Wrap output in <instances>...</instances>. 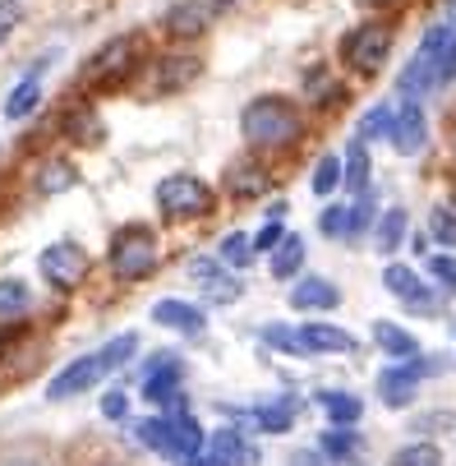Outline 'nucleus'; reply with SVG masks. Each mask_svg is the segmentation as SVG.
I'll return each instance as SVG.
<instances>
[{
  "mask_svg": "<svg viewBox=\"0 0 456 466\" xmlns=\"http://www.w3.org/2000/svg\"><path fill=\"white\" fill-rule=\"evenodd\" d=\"M240 135H244L249 153L277 157V153H286L304 139V111L282 93H258L240 111Z\"/></svg>",
  "mask_w": 456,
  "mask_h": 466,
  "instance_id": "f257e3e1",
  "label": "nucleus"
},
{
  "mask_svg": "<svg viewBox=\"0 0 456 466\" xmlns=\"http://www.w3.org/2000/svg\"><path fill=\"white\" fill-rule=\"evenodd\" d=\"M451 51H456V24L442 19V24H433V28L420 37L411 65L401 70V79H397L401 97H424V93L442 88V60H447Z\"/></svg>",
  "mask_w": 456,
  "mask_h": 466,
  "instance_id": "f03ea898",
  "label": "nucleus"
},
{
  "mask_svg": "<svg viewBox=\"0 0 456 466\" xmlns=\"http://www.w3.org/2000/svg\"><path fill=\"white\" fill-rule=\"evenodd\" d=\"M111 273H115V282H144V278L157 273V236H153V227L134 222V227L115 231V240H111Z\"/></svg>",
  "mask_w": 456,
  "mask_h": 466,
  "instance_id": "7ed1b4c3",
  "label": "nucleus"
},
{
  "mask_svg": "<svg viewBox=\"0 0 456 466\" xmlns=\"http://www.w3.org/2000/svg\"><path fill=\"white\" fill-rule=\"evenodd\" d=\"M139 56H144V37H139V33L111 37V42L84 65V84H88V88H120L129 75H134Z\"/></svg>",
  "mask_w": 456,
  "mask_h": 466,
  "instance_id": "20e7f679",
  "label": "nucleus"
},
{
  "mask_svg": "<svg viewBox=\"0 0 456 466\" xmlns=\"http://www.w3.org/2000/svg\"><path fill=\"white\" fill-rule=\"evenodd\" d=\"M157 208L175 222H189V218H208L213 213V185L189 176V171H175L166 180H157Z\"/></svg>",
  "mask_w": 456,
  "mask_h": 466,
  "instance_id": "39448f33",
  "label": "nucleus"
},
{
  "mask_svg": "<svg viewBox=\"0 0 456 466\" xmlns=\"http://www.w3.org/2000/svg\"><path fill=\"white\" fill-rule=\"evenodd\" d=\"M387 51H392V28H387V24H360L351 37H342L346 65H351L355 75H364V79H373L382 70Z\"/></svg>",
  "mask_w": 456,
  "mask_h": 466,
  "instance_id": "423d86ee",
  "label": "nucleus"
},
{
  "mask_svg": "<svg viewBox=\"0 0 456 466\" xmlns=\"http://www.w3.org/2000/svg\"><path fill=\"white\" fill-rule=\"evenodd\" d=\"M37 268H42V278H46L51 287L74 291V287H84V278H88V268H93V258H88V249L74 245V240H55V245L42 249Z\"/></svg>",
  "mask_w": 456,
  "mask_h": 466,
  "instance_id": "0eeeda50",
  "label": "nucleus"
},
{
  "mask_svg": "<svg viewBox=\"0 0 456 466\" xmlns=\"http://www.w3.org/2000/svg\"><path fill=\"white\" fill-rule=\"evenodd\" d=\"M226 5L231 0H180V5H171L166 10V19H162V28L171 33V37H199V33H208L222 15H226Z\"/></svg>",
  "mask_w": 456,
  "mask_h": 466,
  "instance_id": "6e6552de",
  "label": "nucleus"
},
{
  "mask_svg": "<svg viewBox=\"0 0 456 466\" xmlns=\"http://www.w3.org/2000/svg\"><path fill=\"white\" fill-rule=\"evenodd\" d=\"M144 397L153 407H180L184 402V365L175 360V351H162L148 374H144Z\"/></svg>",
  "mask_w": 456,
  "mask_h": 466,
  "instance_id": "1a4fd4ad",
  "label": "nucleus"
},
{
  "mask_svg": "<svg viewBox=\"0 0 456 466\" xmlns=\"http://www.w3.org/2000/svg\"><path fill=\"white\" fill-rule=\"evenodd\" d=\"M102 379H106V360H102V351H88V356L70 360L46 383V397H51V402H64V397H79V392L97 388Z\"/></svg>",
  "mask_w": 456,
  "mask_h": 466,
  "instance_id": "9d476101",
  "label": "nucleus"
},
{
  "mask_svg": "<svg viewBox=\"0 0 456 466\" xmlns=\"http://www.w3.org/2000/svg\"><path fill=\"white\" fill-rule=\"evenodd\" d=\"M295 416H300V397L282 392L277 402H263L253 411H235V425H249L258 434H286V430H295Z\"/></svg>",
  "mask_w": 456,
  "mask_h": 466,
  "instance_id": "9b49d317",
  "label": "nucleus"
},
{
  "mask_svg": "<svg viewBox=\"0 0 456 466\" xmlns=\"http://www.w3.org/2000/svg\"><path fill=\"white\" fill-rule=\"evenodd\" d=\"M424 144H429V116H424L420 97H406V102L397 106V125H392V148H397L401 157H415V153H420Z\"/></svg>",
  "mask_w": 456,
  "mask_h": 466,
  "instance_id": "f8f14e48",
  "label": "nucleus"
},
{
  "mask_svg": "<svg viewBox=\"0 0 456 466\" xmlns=\"http://www.w3.org/2000/svg\"><path fill=\"white\" fill-rule=\"evenodd\" d=\"M273 185V171L258 162V157H240L226 167V194L235 198V204H249V198H263Z\"/></svg>",
  "mask_w": 456,
  "mask_h": 466,
  "instance_id": "ddd939ff",
  "label": "nucleus"
},
{
  "mask_svg": "<svg viewBox=\"0 0 456 466\" xmlns=\"http://www.w3.org/2000/svg\"><path fill=\"white\" fill-rule=\"evenodd\" d=\"M199 75H203V60H199V56H162L157 70H153V93H157V97H175V93H184Z\"/></svg>",
  "mask_w": 456,
  "mask_h": 466,
  "instance_id": "4468645a",
  "label": "nucleus"
},
{
  "mask_svg": "<svg viewBox=\"0 0 456 466\" xmlns=\"http://www.w3.org/2000/svg\"><path fill=\"white\" fill-rule=\"evenodd\" d=\"M295 332L309 356H355L360 351V338H351L346 328H332V323H304Z\"/></svg>",
  "mask_w": 456,
  "mask_h": 466,
  "instance_id": "2eb2a0df",
  "label": "nucleus"
},
{
  "mask_svg": "<svg viewBox=\"0 0 456 466\" xmlns=\"http://www.w3.org/2000/svg\"><path fill=\"white\" fill-rule=\"evenodd\" d=\"M420 370H415V360H401V365H392V370H382L378 374V397H382V407H392V411H401V407H411L415 402V392H420Z\"/></svg>",
  "mask_w": 456,
  "mask_h": 466,
  "instance_id": "dca6fc26",
  "label": "nucleus"
},
{
  "mask_svg": "<svg viewBox=\"0 0 456 466\" xmlns=\"http://www.w3.org/2000/svg\"><path fill=\"white\" fill-rule=\"evenodd\" d=\"M337 305H342V287H337L332 278H318V273L295 278V287H291V309L318 314V309H337Z\"/></svg>",
  "mask_w": 456,
  "mask_h": 466,
  "instance_id": "f3484780",
  "label": "nucleus"
},
{
  "mask_svg": "<svg viewBox=\"0 0 456 466\" xmlns=\"http://www.w3.org/2000/svg\"><path fill=\"white\" fill-rule=\"evenodd\" d=\"M208 457H213L217 466H258V452H253V443L244 439L240 425L217 430V434L208 439Z\"/></svg>",
  "mask_w": 456,
  "mask_h": 466,
  "instance_id": "a211bd4d",
  "label": "nucleus"
},
{
  "mask_svg": "<svg viewBox=\"0 0 456 466\" xmlns=\"http://www.w3.org/2000/svg\"><path fill=\"white\" fill-rule=\"evenodd\" d=\"M153 323H162L171 332H184V338H199L208 319H203L199 305H189V300H157L153 305Z\"/></svg>",
  "mask_w": 456,
  "mask_h": 466,
  "instance_id": "6ab92c4d",
  "label": "nucleus"
},
{
  "mask_svg": "<svg viewBox=\"0 0 456 466\" xmlns=\"http://www.w3.org/2000/svg\"><path fill=\"white\" fill-rule=\"evenodd\" d=\"M203 448H208L203 425L193 416H184V411H175L171 416V461H189V457H199Z\"/></svg>",
  "mask_w": 456,
  "mask_h": 466,
  "instance_id": "aec40b11",
  "label": "nucleus"
},
{
  "mask_svg": "<svg viewBox=\"0 0 456 466\" xmlns=\"http://www.w3.org/2000/svg\"><path fill=\"white\" fill-rule=\"evenodd\" d=\"M373 342L382 347V356H392V360H415L420 356V342L411 338L406 328H397L392 319H373Z\"/></svg>",
  "mask_w": 456,
  "mask_h": 466,
  "instance_id": "412c9836",
  "label": "nucleus"
},
{
  "mask_svg": "<svg viewBox=\"0 0 456 466\" xmlns=\"http://www.w3.org/2000/svg\"><path fill=\"white\" fill-rule=\"evenodd\" d=\"M406 231H411V213L406 208H387L378 222H373V245L378 254H397L406 245Z\"/></svg>",
  "mask_w": 456,
  "mask_h": 466,
  "instance_id": "4be33fe9",
  "label": "nucleus"
},
{
  "mask_svg": "<svg viewBox=\"0 0 456 466\" xmlns=\"http://www.w3.org/2000/svg\"><path fill=\"white\" fill-rule=\"evenodd\" d=\"M392 125H397V106L392 102H378L355 120V139L373 144V139H392Z\"/></svg>",
  "mask_w": 456,
  "mask_h": 466,
  "instance_id": "5701e85b",
  "label": "nucleus"
},
{
  "mask_svg": "<svg viewBox=\"0 0 456 466\" xmlns=\"http://www.w3.org/2000/svg\"><path fill=\"white\" fill-rule=\"evenodd\" d=\"M369 171H373L369 148H364V139H355L346 148V157H342V185H346V194H364L369 189Z\"/></svg>",
  "mask_w": 456,
  "mask_h": 466,
  "instance_id": "b1692460",
  "label": "nucleus"
},
{
  "mask_svg": "<svg viewBox=\"0 0 456 466\" xmlns=\"http://www.w3.org/2000/svg\"><path fill=\"white\" fill-rule=\"evenodd\" d=\"M268 258H273V278H277V282H295L300 268H304V240H300V236H286Z\"/></svg>",
  "mask_w": 456,
  "mask_h": 466,
  "instance_id": "393cba45",
  "label": "nucleus"
},
{
  "mask_svg": "<svg viewBox=\"0 0 456 466\" xmlns=\"http://www.w3.org/2000/svg\"><path fill=\"white\" fill-rule=\"evenodd\" d=\"M318 407L328 411L332 425H355L364 416V402H360L355 392H318Z\"/></svg>",
  "mask_w": 456,
  "mask_h": 466,
  "instance_id": "a878e982",
  "label": "nucleus"
},
{
  "mask_svg": "<svg viewBox=\"0 0 456 466\" xmlns=\"http://www.w3.org/2000/svg\"><path fill=\"white\" fill-rule=\"evenodd\" d=\"M387 466H442V452H438L433 439H411L387 457Z\"/></svg>",
  "mask_w": 456,
  "mask_h": 466,
  "instance_id": "bb28decb",
  "label": "nucleus"
},
{
  "mask_svg": "<svg viewBox=\"0 0 456 466\" xmlns=\"http://www.w3.org/2000/svg\"><path fill=\"white\" fill-rule=\"evenodd\" d=\"M253 254H258V249H253V236H244V231H226L222 245H217V258L226 263V268H235V273L249 268Z\"/></svg>",
  "mask_w": 456,
  "mask_h": 466,
  "instance_id": "cd10ccee",
  "label": "nucleus"
},
{
  "mask_svg": "<svg viewBox=\"0 0 456 466\" xmlns=\"http://www.w3.org/2000/svg\"><path fill=\"white\" fill-rule=\"evenodd\" d=\"M28 305H33V291H28L24 278H5V282H0V323L28 314Z\"/></svg>",
  "mask_w": 456,
  "mask_h": 466,
  "instance_id": "c85d7f7f",
  "label": "nucleus"
},
{
  "mask_svg": "<svg viewBox=\"0 0 456 466\" xmlns=\"http://www.w3.org/2000/svg\"><path fill=\"white\" fill-rule=\"evenodd\" d=\"M37 102H42V84H37V75H28V79L15 84V93L5 97V120H24V116H33Z\"/></svg>",
  "mask_w": 456,
  "mask_h": 466,
  "instance_id": "c756f323",
  "label": "nucleus"
},
{
  "mask_svg": "<svg viewBox=\"0 0 456 466\" xmlns=\"http://www.w3.org/2000/svg\"><path fill=\"white\" fill-rule=\"evenodd\" d=\"M309 189H313L318 198H328V194L342 189V157H337V153H322V157H318V167H313V176H309Z\"/></svg>",
  "mask_w": 456,
  "mask_h": 466,
  "instance_id": "7c9ffc66",
  "label": "nucleus"
},
{
  "mask_svg": "<svg viewBox=\"0 0 456 466\" xmlns=\"http://www.w3.org/2000/svg\"><path fill=\"white\" fill-rule=\"evenodd\" d=\"M318 448L328 452V461H346V457H355V452H360V434H355L351 425H332L328 434L318 439Z\"/></svg>",
  "mask_w": 456,
  "mask_h": 466,
  "instance_id": "2f4dec72",
  "label": "nucleus"
},
{
  "mask_svg": "<svg viewBox=\"0 0 456 466\" xmlns=\"http://www.w3.org/2000/svg\"><path fill=\"white\" fill-rule=\"evenodd\" d=\"M74 185H79V171L70 162H46L37 171V189L42 194H64V189H74Z\"/></svg>",
  "mask_w": 456,
  "mask_h": 466,
  "instance_id": "473e14b6",
  "label": "nucleus"
},
{
  "mask_svg": "<svg viewBox=\"0 0 456 466\" xmlns=\"http://www.w3.org/2000/svg\"><path fill=\"white\" fill-rule=\"evenodd\" d=\"M139 443L153 448V452H162V457H171V416H166V411H162V416H148V420L139 425Z\"/></svg>",
  "mask_w": 456,
  "mask_h": 466,
  "instance_id": "72a5a7b5",
  "label": "nucleus"
},
{
  "mask_svg": "<svg viewBox=\"0 0 456 466\" xmlns=\"http://www.w3.org/2000/svg\"><path fill=\"white\" fill-rule=\"evenodd\" d=\"M382 287L392 291L397 300H406V296H415V291H420V273H415V268H406V263H387V268H382Z\"/></svg>",
  "mask_w": 456,
  "mask_h": 466,
  "instance_id": "f704fd0d",
  "label": "nucleus"
},
{
  "mask_svg": "<svg viewBox=\"0 0 456 466\" xmlns=\"http://www.w3.org/2000/svg\"><path fill=\"white\" fill-rule=\"evenodd\" d=\"M378 204H373V194L364 189V194H355V204H351V222H346V240H360L373 222H378V213H373Z\"/></svg>",
  "mask_w": 456,
  "mask_h": 466,
  "instance_id": "c9c22d12",
  "label": "nucleus"
},
{
  "mask_svg": "<svg viewBox=\"0 0 456 466\" xmlns=\"http://www.w3.org/2000/svg\"><path fill=\"white\" fill-rule=\"evenodd\" d=\"M134 351H139V332H120V338H111V342L102 347L106 374H111V370H120V365H129V360H134Z\"/></svg>",
  "mask_w": 456,
  "mask_h": 466,
  "instance_id": "e433bc0d",
  "label": "nucleus"
},
{
  "mask_svg": "<svg viewBox=\"0 0 456 466\" xmlns=\"http://www.w3.org/2000/svg\"><path fill=\"white\" fill-rule=\"evenodd\" d=\"M456 434V411H420L415 420H411V434L415 439H433V434Z\"/></svg>",
  "mask_w": 456,
  "mask_h": 466,
  "instance_id": "4c0bfd02",
  "label": "nucleus"
},
{
  "mask_svg": "<svg viewBox=\"0 0 456 466\" xmlns=\"http://www.w3.org/2000/svg\"><path fill=\"white\" fill-rule=\"evenodd\" d=\"M429 236H433V245L456 249V213L451 208H433L429 213Z\"/></svg>",
  "mask_w": 456,
  "mask_h": 466,
  "instance_id": "58836bf2",
  "label": "nucleus"
},
{
  "mask_svg": "<svg viewBox=\"0 0 456 466\" xmlns=\"http://www.w3.org/2000/svg\"><path fill=\"white\" fill-rule=\"evenodd\" d=\"M346 222H351V204H332V208H322L318 231L328 240H346Z\"/></svg>",
  "mask_w": 456,
  "mask_h": 466,
  "instance_id": "ea45409f",
  "label": "nucleus"
},
{
  "mask_svg": "<svg viewBox=\"0 0 456 466\" xmlns=\"http://www.w3.org/2000/svg\"><path fill=\"white\" fill-rule=\"evenodd\" d=\"M263 342L277 347V351H286V356H309V351L300 347V332H295V328H282V323L263 328Z\"/></svg>",
  "mask_w": 456,
  "mask_h": 466,
  "instance_id": "a19ab883",
  "label": "nucleus"
},
{
  "mask_svg": "<svg viewBox=\"0 0 456 466\" xmlns=\"http://www.w3.org/2000/svg\"><path fill=\"white\" fill-rule=\"evenodd\" d=\"M189 278L199 282V287H213V282L226 278V263H222V258H199V254H193V258H189Z\"/></svg>",
  "mask_w": 456,
  "mask_h": 466,
  "instance_id": "79ce46f5",
  "label": "nucleus"
},
{
  "mask_svg": "<svg viewBox=\"0 0 456 466\" xmlns=\"http://www.w3.org/2000/svg\"><path fill=\"white\" fill-rule=\"evenodd\" d=\"M282 240H286V227H282V218H268V227L253 236V249H258V254H273Z\"/></svg>",
  "mask_w": 456,
  "mask_h": 466,
  "instance_id": "37998d69",
  "label": "nucleus"
},
{
  "mask_svg": "<svg viewBox=\"0 0 456 466\" xmlns=\"http://www.w3.org/2000/svg\"><path fill=\"white\" fill-rule=\"evenodd\" d=\"M203 296H208V300H217V305H231V300H240V296H244V282H235V278L226 273L222 282L203 287Z\"/></svg>",
  "mask_w": 456,
  "mask_h": 466,
  "instance_id": "c03bdc74",
  "label": "nucleus"
},
{
  "mask_svg": "<svg viewBox=\"0 0 456 466\" xmlns=\"http://www.w3.org/2000/svg\"><path fill=\"white\" fill-rule=\"evenodd\" d=\"M429 273H433L447 291H456V258H451V254H433V258H429Z\"/></svg>",
  "mask_w": 456,
  "mask_h": 466,
  "instance_id": "a18cd8bd",
  "label": "nucleus"
},
{
  "mask_svg": "<svg viewBox=\"0 0 456 466\" xmlns=\"http://www.w3.org/2000/svg\"><path fill=\"white\" fill-rule=\"evenodd\" d=\"M406 305H411V309H420V314H438V309H442V296H438L433 287H424V282H420V291H415V296H406Z\"/></svg>",
  "mask_w": 456,
  "mask_h": 466,
  "instance_id": "49530a36",
  "label": "nucleus"
},
{
  "mask_svg": "<svg viewBox=\"0 0 456 466\" xmlns=\"http://www.w3.org/2000/svg\"><path fill=\"white\" fill-rule=\"evenodd\" d=\"M19 19H24V5H19V0H0V42H5V37L19 28Z\"/></svg>",
  "mask_w": 456,
  "mask_h": 466,
  "instance_id": "de8ad7c7",
  "label": "nucleus"
},
{
  "mask_svg": "<svg viewBox=\"0 0 456 466\" xmlns=\"http://www.w3.org/2000/svg\"><path fill=\"white\" fill-rule=\"evenodd\" d=\"M102 416H106V420H124V416H129V397H124L120 388H111V392L102 397Z\"/></svg>",
  "mask_w": 456,
  "mask_h": 466,
  "instance_id": "09e8293b",
  "label": "nucleus"
},
{
  "mask_svg": "<svg viewBox=\"0 0 456 466\" xmlns=\"http://www.w3.org/2000/svg\"><path fill=\"white\" fill-rule=\"evenodd\" d=\"M286 466H328V452H322V448H295L286 457Z\"/></svg>",
  "mask_w": 456,
  "mask_h": 466,
  "instance_id": "8fccbe9b",
  "label": "nucleus"
},
{
  "mask_svg": "<svg viewBox=\"0 0 456 466\" xmlns=\"http://www.w3.org/2000/svg\"><path fill=\"white\" fill-rule=\"evenodd\" d=\"M442 19H451V24H456V0H442Z\"/></svg>",
  "mask_w": 456,
  "mask_h": 466,
  "instance_id": "3c124183",
  "label": "nucleus"
},
{
  "mask_svg": "<svg viewBox=\"0 0 456 466\" xmlns=\"http://www.w3.org/2000/svg\"><path fill=\"white\" fill-rule=\"evenodd\" d=\"M5 466H37V461H15V457H10V461H5Z\"/></svg>",
  "mask_w": 456,
  "mask_h": 466,
  "instance_id": "603ef678",
  "label": "nucleus"
},
{
  "mask_svg": "<svg viewBox=\"0 0 456 466\" xmlns=\"http://www.w3.org/2000/svg\"><path fill=\"white\" fill-rule=\"evenodd\" d=\"M451 157H456V139H451Z\"/></svg>",
  "mask_w": 456,
  "mask_h": 466,
  "instance_id": "864d4df0",
  "label": "nucleus"
},
{
  "mask_svg": "<svg viewBox=\"0 0 456 466\" xmlns=\"http://www.w3.org/2000/svg\"><path fill=\"white\" fill-rule=\"evenodd\" d=\"M106 466H124V461H106Z\"/></svg>",
  "mask_w": 456,
  "mask_h": 466,
  "instance_id": "5fc2aeb1",
  "label": "nucleus"
},
{
  "mask_svg": "<svg viewBox=\"0 0 456 466\" xmlns=\"http://www.w3.org/2000/svg\"><path fill=\"white\" fill-rule=\"evenodd\" d=\"M451 328H456V323H451Z\"/></svg>",
  "mask_w": 456,
  "mask_h": 466,
  "instance_id": "6e6d98bb",
  "label": "nucleus"
}]
</instances>
